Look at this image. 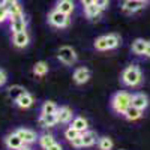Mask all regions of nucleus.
<instances>
[{
  "mask_svg": "<svg viewBox=\"0 0 150 150\" xmlns=\"http://www.w3.org/2000/svg\"><path fill=\"white\" fill-rule=\"evenodd\" d=\"M144 81L143 72L137 65H129L128 68H125L122 75H120V83L126 87H138Z\"/></svg>",
  "mask_w": 150,
  "mask_h": 150,
  "instance_id": "obj_1",
  "label": "nucleus"
},
{
  "mask_svg": "<svg viewBox=\"0 0 150 150\" xmlns=\"http://www.w3.org/2000/svg\"><path fill=\"white\" fill-rule=\"evenodd\" d=\"M131 105V93L128 92H117L112 95L111 101H110V107L116 114H123L125 110Z\"/></svg>",
  "mask_w": 150,
  "mask_h": 150,
  "instance_id": "obj_2",
  "label": "nucleus"
},
{
  "mask_svg": "<svg viewBox=\"0 0 150 150\" xmlns=\"http://www.w3.org/2000/svg\"><path fill=\"white\" fill-rule=\"evenodd\" d=\"M47 21H48L50 26H53L56 29H66V27L71 26V15H66V14H63V12H60L54 8L48 12Z\"/></svg>",
  "mask_w": 150,
  "mask_h": 150,
  "instance_id": "obj_3",
  "label": "nucleus"
},
{
  "mask_svg": "<svg viewBox=\"0 0 150 150\" xmlns=\"http://www.w3.org/2000/svg\"><path fill=\"white\" fill-rule=\"evenodd\" d=\"M57 60L60 63H63L65 66H72L78 62V54L72 47L63 45L57 50Z\"/></svg>",
  "mask_w": 150,
  "mask_h": 150,
  "instance_id": "obj_4",
  "label": "nucleus"
},
{
  "mask_svg": "<svg viewBox=\"0 0 150 150\" xmlns=\"http://www.w3.org/2000/svg\"><path fill=\"white\" fill-rule=\"evenodd\" d=\"M74 117H75L74 111L68 105H62L56 111V119H57V123H60V125H69Z\"/></svg>",
  "mask_w": 150,
  "mask_h": 150,
  "instance_id": "obj_5",
  "label": "nucleus"
},
{
  "mask_svg": "<svg viewBox=\"0 0 150 150\" xmlns=\"http://www.w3.org/2000/svg\"><path fill=\"white\" fill-rule=\"evenodd\" d=\"M72 78H74V83L77 84V86H83L86 83H89V80L92 78V72L89 68H86V66H80L74 71V75H72Z\"/></svg>",
  "mask_w": 150,
  "mask_h": 150,
  "instance_id": "obj_6",
  "label": "nucleus"
},
{
  "mask_svg": "<svg viewBox=\"0 0 150 150\" xmlns=\"http://www.w3.org/2000/svg\"><path fill=\"white\" fill-rule=\"evenodd\" d=\"M149 104H150L149 102V96L146 93L137 92V93L131 95V105L135 107V108H138V110H141L143 112L149 108Z\"/></svg>",
  "mask_w": 150,
  "mask_h": 150,
  "instance_id": "obj_7",
  "label": "nucleus"
},
{
  "mask_svg": "<svg viewBox=\"0 0 150 150\" xmlns=\"http://www.w3.org/2000/svg\"><path fill=\"white\" fill-rule=\"evenodd\" d=\"M30 44V35L27 30H23V32H17V33H12V45L15 48H26Z\"/></svg>",
  "mask_w": 150,
  "mask_h": 150,
  "instance_id": "obj_8",
  "label": "nucleus"
},
{
  "mask_svg": "<svg viewBox=\"0 0 150 150\" xmlns=\"http://www.w3.org/2000/svg\"><path fill=\"white\" fill-rule=\"evenodd\" d=\"M15 134L20 137L21 141L26 144V146H30V144H33V143L38 141V135H36V132H35L33 129H29V128H18V129L15 131Z\"/></svg>",
  "mask_w": 150,
  "mask_h": 150,
  "instance_id": "obj_9",
  "label": "nucleus"
},
{
  "mask_svg": "<svg viewBox=\"0 0 150 150\" xmlns=\"http://www.w3.org/2000/svg\"><path fill=\"white\" fill-rule=\"evenodd\" d=\"M120 8L125 14H137L144 8V3L138 2V0H122Z\"/></svg>",
  "mask_w": 150,
  "mask_h": 150,
  "instance_id": "obj_10",
  "label": "nucleus"
},
{
  "mask_svg": "<svg viewBox=\"0 0 150 150\" xmlns=\"http://www.w3.org/2000/svg\"><path fill=\"white\" fill-rule=\"evenodd\" d=\"M9 21H11L9 27H11V32L12 33L27 30V18H26V15H24V14L17 15V17H12V18H9Z\"/></svg>",
  "mask_w": 150,
  "mask_h": 150,
  "instance_id": "obj_11",
  "label": "nucleus"
},
{
  "mask_svg": "<svg viewBox=\"0 0 150 150\" xmlns=\"http://www.w3.org/2000/svg\"><path fill=\"white\" fill-rule=\"evenodd\" d=\"M5 146H6L8 150H18V149H21L23 146H26V144L21 141V138L15 132H11V134H8L5 137Z\"/></svg>",
  "mask_w": 150,
  "mask_h": 150,
  "instance_id": "obj_12",
  "label": "nucleus"
},
{
  "mask_svg": "<svg viewBox=\"0 0 150 150\" xmlns=\"http://www.w3.org/2000/svg\"><path fill=\"white\" fill-rule=\"evenodd\" d=\"M54 8L60 12H63V14H66V15H72L74 11H75V2L74 0H57Z\"/></svg>",
  "mask_w": 150,
  "mask_h": 150,
  "instance_id": "obj_13",
  "label": "nucleus"
},
{
  "mask_svg": "<svg viewBox=\"0 0 150 150\" xmlns=\"http://www.w3.org/2000/svg\"><path fill=\"white\" fill-rule=\"evenodd\" d=\"M33 104H35V98H33V95H30L29 92H26L24 95H21L17 101H15V105H17L18 108H21V110H29Z\"/></svg>",
  "mask_w": 150,
  "mask_h": 150,
  "instance_id": "obj_14",
  "label": "nucleus"
},
{
  "mask_svg": "<svg viewBox=\"0 0 150 150\" xmlns=\"http://www.w3.org/2000/svg\"><path fill=\"white\" fill-rule=\"evenodd\" d=\"M69 126H72L75 131H78L80 134L86 132L87 129H89V120L81 117V116H77V117H74L72 122L69 123Z\"/></svg>",
  "mask_w": 150,
  "mask_h": 150,
  "instance_id": "obj_15",
  "label": "nucleus"
},
{
  "mask_svg": "<svg viewBox=\"0 0 150 150\" xmlns=\"http://www.w3.org/2000/svg\"><path fill=\"white\" fill-rule=\"evenodd\" d=\"M122 116L126 119L128 122H137V120H140L143 117V111L138 110V108H135V107H132V105H129L126 110H125V112Z\"/></svg>",
  "mask_w": 150,
  "mask_h": 150,
  "instance_id": "obj_16",
  "label": "nucleus"
},
{
  "mask_svg": "<svg viewBox=\"0 0 150 150\" xmlns=\"http://www.w3.org/2000/svg\"><path fill=\"white\" fill-rule=\"evenodd\" d=\"M102 12H104V11L99 8V6H96L95 3L84 8V15H86L87 20H98L99 17L102 15Z\"/></svg>",
  "mask_w": 150,
  "mask_h": 150,
  "instance_id": "obj_17",
  "label": "nucleus"
},
{
  "mask_svg": "<svg viewBox=\"0 0 150 150\" xmlns=\"http://www.w3.org/2000/svg\"><path fill=\"white\" fill-rule=\"evenodd\" d=\"M39 125L42 128H53L57 125V119H56V114H39V119H38Z\"/></svg>",
  "mask_w": 150,
  "mask_h": 150,
  "instance_id": "obj_18",
  "label": "nucleus"
},
{
  "mask_svg": "<svg viewBox=\"0 0 150 150\" xmlns=\"http://www.w3.org/2000/svg\"><path fill=\"white\" fill-rule=\"evenodd\" d=\"M146 47H147V41L143 39V38H137V39L132 42V45H131V51L135 56H143Z\"/></svg>",
  "mask_w": 150,
  "mask_h": 150,
  "instance_id": "obj_19",
  "label": "nucleus"
},
{
  "mask_svg": "<svg viewBox=\"0 0 150 150\" xmlns=\"http://www.w3.org/2000/svg\"><path fill=\"white\" fill-rule=\"evenodd\" d=\"M105 42H107V51L108 50H116L122 44V38L117 33H110L105 35Z\"/></svg>",
  "mask_w": 150,
  "mask_h": 150,
  "instance_id": "obj_20",
  "label": "nucleus"
},
{
  "mask_svg": "<svg viewBox=\"0 0 150 150\" xmlns=\"http://www.w3.org/2000/svg\"><path fill=\"white\" fill-rule=\"evenodd\" d=\"M81 137H83V147H92L98 141V134L95 131H89V129H87L86 132L81 134Z\"/></svg>",
  "mask_w": 150,
  "mask_h": 150,
  "instance_id": "obj_21",
  "label": "nucleus"
},
{
  "mask_svg": "<svg viewBox=\"0 0 150 150\" xmlns=\"http://www.w3.org/2000/svg\"><path fill=\"white\" fill-rule=\"evenodd\" d=\"M53 143H56V138H54V135H53V134H47V132H45V134L38 135V144H39L41 149L47 150Z\"/></svg>",
  "mask_w": 150,
  "mask_h": 150,
  "instance_id": "obj_22",
  "label": "nucleus"
},
{
  "mask_svg": "<svg viewBox=\"0 0 150 150\" xmlns=\"http://www.w3.org/2000/svg\"><path fill=\"white\" fill-rule=\"evenodd\" d=\"M48 71H50V66L44 60L36 62V63L33 65V69H32L33 75H36V77H45V75L48 74Z\"/></svg>",
  "mask_w": 150,
  "mask_h": 150,
  "instance_id": "obj_23",
  "label": "nucleus"
},
{
  "mask_svg": "<svg viewBox=\"0 0 150 150\" xmlns=\"http://www.w3.org/2000/svg\"><path fill=\"white\" fill-rule=\"evenodd\" d=\"M27 90L24 89L23 86H18V84H15V86H11L9 89H8V96H9V99H12V101H17V99L21 96V95H24Z\"/></svg>",
  "mask_w": 150,
  "mask_h": 150,
  "instance_id": "obj_24",
  "label": "nucleus"
},
{
  "mask_svg": "<svg viewBox=\"0 0 150 150\" xmlns=\"http://www.w3.org/2000/svg\"><path fill=\"white\" fill-rule=\"evenodd\" d=\"M96 144L99 150H112V147H114V143L110 137H98Z\"/></svg>",
  "mask_w": 150,
  "mask_h": 150,
  "instance_id": "obj_25",
  "label": "nucleus"
},
{
  "mask_svg": "<svg viewBox=\"0 0 150 150\" xmlns=\"http://www.w3.org/2000/svg\"><path fill=\"white\" fill-rule=\"evenodd\" d=\"M57 104L54 101H45L41 107V112L42 114H56V111H57Z\"/></svg>",
  "mask_w": 150,
  "mask_h": 150,
  "instance_id": "obj_26",
  "label": "nucleus"
},
{
  "mask_svg": "<svg viewBox=\"0 0 150 150\" xmlns=\"http://www.w3.org/2000/svg\"><path fill=\"white\" fill-rule=\"evenodd\" d=\"M8 8V12H9V18L12 17H17V15H21L24 14V11H23V6L20 2H15L14 5H11V6H6Z\"/></svg>",
  "mask_w": 150,
  "mask_h": 150,
  "instance_id": "obj_27",
  "label": "nucleus"
},
{
  "mask_svg": "<svg viewBox=\"0 0 150 150\" xmlns=\"http://www.w3.org/2000/svg\"><path fill=\"white\" fill-rule=\"evenodd\" d=\"M78 135H80V132H78V131H75L72 126H69V128L65 131V138H66L69 143H71V141L75 138V137H78Z\"/></svg>",
  "mask_w": 150,
  "mask_h": 150,
  "instance_id": "obj_28",
  "label": "nucleus"
},
{
  "mask_svg": "<svg viewBox=\"0 0 150 150\" xmlns=\"http://www.w3.org/2000/svg\"><path fill=\"white\" fill-rule=\"evenodd\" d=\"M6 20H9V12L6 6H0V24L5 23Z\"/></svg>",
  "mask_w": 150,
  "mask_h": 150,
  "instance_id": "obj_29",
  "label": "nucleus"
},
{
  "mask_svg": "<svg viewBox=\"0 0 150 150\" xmlns=\"http://www.w3.org/2000/svg\"><path fill=\"white\" fill-rule=\"evenodd\" d=\"M71 146L75 147V149H83V137H81V134L78 137H75V138L71 141Z\"/></svg>",
  "mask_w": 150,
  "mask_h": 150,
  "instance_id": "obj_30",
  "label": "nucleus"
},
{
  "mask_svg": "<svg viewBox=\"0 0 150 150\" xmlns=\"http://www.w3.org/2000/svg\"><path fill=\"white\" fill-rule=\"evenodd\" d=\"M95 5L99 6L102 11H105V9L110 6V0H95Z\"/></svg>",
  "mask_w": 150,
  "mask_h": 150,
  "instance_id": "obj_31",
  "label": "nucleus"
},
{
  "mask_svg": "<svg viewBox=\"0 0 150 150\" xmlns=\"http://www.w3.org/2000/svg\"><path fill=\"white\" fill-rule=\"evenodd\" d=\"M6 81H8V74H6L3 69H0V87L5 86Z\"/></svg>",
  "mask_w": 150,
  "mask_h": 150,
  "instance_id": "obj_32",
  "label": "nucleus"
},
{
  "mask_svg": "<svg viewBox=\"0 0 150 150\" xmlns=\"http://www.w3.org/2000/svg\"><path fill=\"white\" fill-rule=\"evenodd\" d=\"M47 150H63V147H62L60 143H53L51 146H50Z\"/></svg>",
  "mask_w": 150,
  "mask_h": 150,
  "instance_id": "obj_33",
  "label": "nucleus"
},
{
  "mask_svg": "<svg viewBox=\"0 0 150 150\" xmlns=\"http://www.w3.org/2000/svg\"><path fill=\"white\" fill-rule=\"evenodd\" d=\"M144 57H147V59H150V41H147V47H146V50H144V54H143Z\"/></svg>",
  "mask_w": 150,
  "mask_h": 150,
  "instance_id": "obj_34",
  "label": "nucleus"
},
{
  "mask_svg": "<svg viewBox=\"0 0 150 150\" xmlns=\"http://www.w3.org/2000/svg\"><path fill=\"white\" fill-rule=\"evenodd\" d=\"M80 2H81L83 8H86V6H90V5H93V3H95V0H80Z\"/></svg>",
  "mask_w": 150,
  "mask_h": 150,
  "instance_id": "obj_35",
  "label": "nucleus"
},
{
  "mask_svg": "<svg viewBox=\"0 0 150 150\" xmlns=\"http://www.w3.org/2000/svg\"><path fill=\"white\" fill-rule=\"evenodd\" d=\"M15 2H18V0H6V5L5 6H11V5H14Z\"/></svg>",
  "mask_w": 150,
  "mask_h": 150,
  "instance_id": "obj_36",
  "label": "nucleus"
},
{
  "mask_svg": "<svg viewBox=\"0 0 150 150\" xmlns=\"http://www.w3.org/2000/svg\"><path fill=\"white\" fill-rule=\"evenodd\" d=\"M18 150H32V149H30L29 146H23V147H21V149H18Z\"/></svg>",
  "mask_w": 150,
  "mask_h": 150,
  "instance_id": "obj_37",
  "label": "nucleus"
},
{
  "mask_svg": "<svg viewBox=\"0 0 150 150\" xmlns=\"http://www.w3.org/2000/svg\"><path fill=\"white\" fill-rule=\"evenodd\" d=\"M6 5V0H0V6H5Z\"/></svg>",
  "mask_w": 150,
  "mask_h": 150,
  "instance_id": "obj_38",
  "label": "nucleus"
},
{
  "mask_svg": "<svg viewBox=\"0 0 150 150\" xmlns=\"http://www.w3.org/2000/svg\"><path fill=\"white\" fill-rule=\"evenodd\" d=\"M138 2H143V3H144V5H146V3H147V2H149V0H138Z\"/></svg>",
  "mask_w": 150,
  "mask_h": 150,
  "instance_id": "obj_39",
  "label": "nucleus"
}]
</instances>
